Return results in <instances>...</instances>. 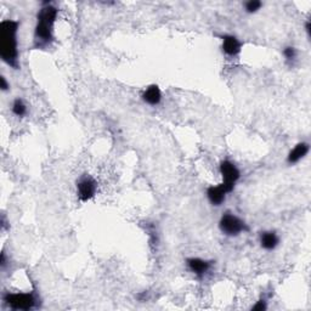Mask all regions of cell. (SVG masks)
I'll list each match as a JSON object with an SVG mask.
<instances>
[{"label":"cell","instance_id":"9a60e30c","mask_svg":"<svg viewBox=\"0 0 311 311\" xmlns=\"http://www.w3.org/2000/svg\"><path fill=\"white\" fill-rule=\"evenodd\" d=\"M283 55H285V57L287 58V60H294L295 56H297V51H295V49L292 48V46H288V48H286L285 50H283Z\"/></svg>","mask_w":311,"mask_h":311},{"label":"cell","instance_id":"2e32d148","mask_svg":"<svg viewBox=\"0 0 311 311\" xmlns=\"http://www.w3.org/2000/svg\"><path fill=\"white\" fill-rule=\"evenodd\" d=\"M266 309V304L264 300H259L256 305L253 307V310H259V311H263Z\"/></svg>","mask_w":311,"mask_h":311},{"label":"cell","instance_id":"3957f363","mask_svg":"<svg viewBox=\"0 0 311 311\" xmlns=\"http://www.w3.org/2000/svg\"><path fill=\"white\" fill-rule=\"evenodd\" d=\"M219 227L222 234L227 235V236H237L241 232L248 230L246 224L239 218H237L234 214H230V213L222 215L219 221Z\"/></svg>","mask_w":311,"mask_h":311},{"label":"cell","instance_id":"8992f818","mask_svg":"<svg viewBox=\"0 0 311 311\" xmlns=\"http://www.w3.org/2000/svg\"><path fill=\"white\" fill-rule=\"evenodd\" d=\"M77 190L80 200L83 202H87V201L91 200L95 196V192H96V183H95L94 179L85 176V178L79 180V183L77 185Z\"/></svg>","mask_w":311,"mask_h":311},{"label":"cell","instance_id":"30bf717a","mask_svg":"<svg viewBox=\"0 0 311 311\" xmlns=\"http://www.w3.org/2000/svg\"><path fill=\"white\" fill-rule=\"evenodd\" d=\"M143 99L144 101L147 102L148 105H152V106H156L161 102L162 100V94H161V90L157 85H151L148 87L147 89L145 90L143 95Z\"/></svg>","mask_w":311,"mask_h":311},{"label":"cell","instance_id":"5bb4252c","mask_svg":"<svg viewBox=\"0 0 311 311\" xmlns=\"http://www.w3.org/2000/svg\"><path fill=\"white\" fill-rule=\"evenodd\" d=\"M261 5L263 4L259 0H251V1L246 2V11L249 12V14H253V12H256L260 9Z\"/></svg>","mask_w":311,"mask_h":311},{"label":"cell","instance_id":"8fae6325","mask_svg":"<svg viewBox=\"0 0 311 311\" xmlns=\"http://www.w3.org/2000/svg\"><path fill=\"white\" fill-rule=\"evenodd\" d=\"M278 242H280V239H278L277 235L275 232H263L260 235V244L264 249L273 251V249L277 247Z\"/></svg>","mask_w":311,"mask_h":311},{"label":"cell","instance_id":"7c38bea8","mask_svg":"<svg viewBox=\"0 0 311 311\" xmlns=\"http://www.w3.org/2000/svg\"><path fill=\"white\" fill-rule=\"evenodd\" d=\"M309 152V145L307 143H300L291 151V153L288 155V162L290 163H297L300 159L304 158L307 156V153Z\"/></svg>","mask_w":311,"mask_h":311},{"label":"cell","instance_id":"ba28073f","mask_svg":"<svg viewBox=\"0 0 311 311\" xmlns=\"http://www.w3.org/2000/svg\"><path fill=\"white\" fill-rule=\"evenodd\" d=\"M187 265L190 268V270L197 276H203L205 273H208V270L210 268V263L200 258L187 259Z\"/></svg>","mask_w":311,"mask_h":311},{"label":"cell","instance_id":"5b68a950","mask_svg":"<svg viewBox=\"0 0 311 311\" xmlns=\"http://www.w3.org/2000/svg\"><path fill=\"white\" fill-rule=\"evenodd\" d=\"M4 302L14 310H29L36 304L33 294L31 293H16V294L7 293L4 297Z\"/></svg>","mask_w":311,"mask_h":311},{"label":"cell","instance_id":"277c9868","mask_svg":"<svg viewBox=\"0 0 311 311\" xmlns=\"http://www.w3.org/2000/svg\"><path fill=\"white\" fill-rule=\"evenodd\" d=\"M220 173H221L222 180H224V183H221L222 188H224L226 193L231 192L234 190L236 181L241 176L239 170L236 168V165L234 163H231L229 161H224L220 164Z\"/></svg>","mask_w":311,"mask_h":311},{"label":"cell","instance_id":"7a4b0ae2","mask_svg":"<svg viewBox=\"0 0 311 311\" xmlns=\"http://www.w3.org/2000/svg\"><path fill=\"white\" fill-rule=\"evenodd\" d=\"M57 16V9L55 6L43 7L38 14V23L36 27L37 40L49 43L53 39V27Z\"/></svg>","mask_w":311,"mask_h":311},{"label":"cell","instance_id":"6da1fadb","mask_svg":"<svg viewBox=\"0 0 311 311\" xmlns=\"http://www.w3.org/2000/svg\"><path fill=\"white\" fill-rule=\"evenodd\" d=\"M17 29H18V22L12 19H5L0 24V55L7 65L14 68H18L16 40Z\"/></svg>","mask_w":311,"mask_h":311},{"label":"cell","instance_id":"e0dca14e","mask_svg":"<svg viewBox=\"0 0 311 311\" xmlns=\"http://www.w3.org/2000/svg\"><path fill=\"white\" fill-rule=\"evenodd\" d=\"M0 88H1V90H4V91H6V90L9 89V85H7L6 79H5L4 77L0 78Z\"/></svg>","mask_w":311,"mask_h":311},{"label":"cell","instance_id":"52a82bcc","mask_svg":"<svg viewBox=\"0 0 311 311\" xmlns=\"http://www.w3.org/2000/svg\"><path fill=\"white\" fill-rule=\"evenodd\" d=\"M241 43L238 39L234 36H225L222 38V50L225 54L230 56H235L241 51Z\"/></svg>","mask_w":311,"mask_h":311},{"label":"cell","instance_id":"4fadbf2b","mask_svg":"<svg viewBox=\"0 0 311 311\" xmlns=\"http://www.w3.org/2000/svg\"><path fill=\"white\" fill-rule=\"evenodd\" d=\"M12 112L17 117H23L27 113V106L21 99L15 100L14 104H12Z\"/></svg>","mask_w":311,"mask_h":311},{"label":"cell","instance_id":"9c48e42d","mask_svg":"<svg viewBox=\"0 0 311 311\" xmlns=\"http://www.w3.org/2000/svg\"><path fill=\"white\" fill-rule=\"evenodd\" d=\"M225 190L222 188V186H212V187L208 188L207 191V197L209 200V202L213 205H220L225 201Z\"/></svg>","mask_w":311,"mask_h":311}]
</instances>
